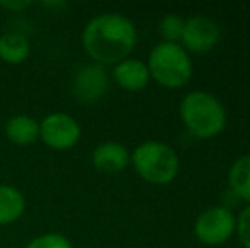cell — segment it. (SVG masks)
<instances>
[{"label":"cell","instance_id":"6da1fadb","mask_svg":"<svg viewBox=\"0 0 250 248\" xmlns=\"http://www.w3.org/2000/svg\"><path fill=\"white\" fill-rule=\"evenodd\" d=\"M83 48L97 65L123 61L133 51L136 29L119 14H102L90 20L82 34Z\"/></svg>","mask_w":250,"mask_h":248},{"label":"cell","instance_id":"7a4b0ae2","mask_svg":"<svg viewBox=\"0 0 250 248\" xmlns=\"http://www.w3.org/2000/svg\"><path fill=\"white\" fill-rule=\"evenodd\" d=\"M181 117L186 128L203 139L220 134L227 123V114L218 99L206 92H191L181 104Z\"/></svg>","mask_w":250,"mask_h":248},{"label":"cell","instance_id":"3957f363","mask_svg":"<svg viewBox=\"0 0 250 248\" xmlns=\"http://www.w3.org/2000/svg\"><path fill=\"white\" fill-rule=\"evenodd\" d=\"M148 72L160 85L167 89H179L186 85L192 75L191 58L179 44L160 43L151 50Z\"/></svg>","mask_w":250,"mask_h":248},{"label":"cell","instance_id":"277c9868","mask_svg":"<svg viewBox=\"0 0 250 248\" xmlns=\"http://www.w3.org/2000/svg\"><path fill=\"white\" fill-rule=\"evenodd\" d=\"M133 165L142 179L151 184H168L179 170V158L170 146L146 141L133 153Z\"/></svg>","mask_w":250,"mask_h":248},{"label":"cell","instance_id":"5b68a950","mask_svg":"<svg viewBox=\"0 0 250 248\" xmlns=\"http://www.w3.org/2000/svg\"><path fill=\"white\" fill-rule=\"evenodd\" d=\"M235 228H237V221L230 209L218 206V208L206 209L196 219L194 233L199 242L206 245H220L230 238Z\"/></svg>","mask_w":250,"mask_h":248},{"label":"cell","instance_id":"8992f818","mask_svg":"<svg viewBox=\"0 0 250 248\" xmlns=\"http://www.w3.org/2000/svg\"><path fill=\"white\" fill-rule=\"evenodd\" d=\"M40 138L53 150H68L80 139V128L68 114H50L40 124Z\"/></svg>","mask_w":250,"mask_h":248},{"label":"cell","instance_id":"52a82bcc","mask_svg":"<svg viewBox=\"0 0 250 248\" xmlns=\"http://www.w3.org/2000/svg\"><path fill=\"white\" fill-rule=\"evenodd\" d=\"M220 36V27L213 19L196 16L184 24V33H182L181 41L192 53H208L218 44Z\"/></svg>","mask_w":250,"mask_h":248},{"label":"cell","instance_id":"ba28073f","mask_svg":"<svg viewBox=\"0 0 250 248\" xmlns=\"http://www.w3.org/2000/svg\"><path fill=\"white\" fill-rule=\"evenodd\" d=\"M109 76L102 65H85L73 78V95L79 102H96L107 90Z\"/></svg>","mask_w":250,"mask_h":248},{"label":"cell","instance_id":"9c48e42d","mask_svg":"<svg viewBox=\"0 0 250 248\" xmlns=\"http://www.w3.org/2000/svg\"><path fill=\"white\" fill-rule=\"evenodd\" d=\"M129 155L126 148L119 143L107 141L97 146L92 153V163L97 170L104 173H118L126 169Z\"/></svg>","mask_w":250,"mask_h":248},{"label":"cell","instance_id":"30bf717a","mask_svg":"<svg viewBox=\"0 0 250 248\" xmlns=\"http://www.w3.org/2000/svg\"><path fill=\"white\" fill-rule=\"evenodd\" d=\"M112 76L119 87L126 90H142L148 85V66L140 60H123L116 65Z\"/></svg>","mask_w":250,"mask_h":248},{"label":"cell","instance_id":"8fae6325","mask_svg":"<svg viewBox=\"0 0 250 248\" xmlns=\"http://www.w3.org/2000/svg\"><path fill=\"white\" fill-rule=\"evenodd\" d=\"M5 133L16 145H29L40 138V124L29 116H14L7 121Z\"/></svg>","mask_w":250,"mask_h":248},{"label":"cell","instance_id":"7c38bea8","mask_svg":"<svg viewBox=\"0 0 250 248\" xmlns=\"http://www.w3.org/2000/svg\"><path fill=\"white\" fill-rule=\"evenodd\" d=\"M24 212V195L16 187L0 186V225H9Z\"/></svg>","mask_w":250,"mask_h":248},{"label":"cell","instance_id":"4fadbf2b","mask_svg":"<svg viewBox=\"0 0 250 248\" xmlns=\"http://www.w3.org/2000/svg\"><path fill=\"white\" fill-rule=\"evenodd\" d=\"M29 57V41L19 33L0 36V58L7 63H22Z\"/></svg>","mask_w":250,"mask_h":248},{"label":"cell","instance_id":"5bb4252c","mask_svg":"<svg viewBox=\"0 0 250 248\" xmlns=\"http://www.w3.org/2000/svg\"><path fill=\"white\" fill-rule=\"evenodd\" d=\"M230 186L237 197L250 201V155L242 156L230 170Z\"/></svg>","mask_w":250,"mask_h":248},{"label":"cell","instance_id":"9a60e30c","mask_svg":"<svg viewBox=\"0 0 250 248\" xmlns=\"http://www.w3.org/2000/svg\"><path fill=\"white\" fill-rule=\"evenodd\" d=\"M184 24H186L184 20L179 16H175V14L165 16L164 19L160 20V26H158V31H160L165 43L175 44V41H181L182 33H184Z\"/></svg>","mask_w":250,"mask_h":248},{"label":"cell","instance_id":"2e32d148","mask_svg":"<svg viewBox=\"0 0 250 248\" xmlns=\"http://www.w3.org/2000/svg\"><path fill=\"white\" fill-rule=\"evenodd\" d=\"M26 248H72V243L63 235L56 233H48V235L38 236L33 242H29Z\"/></svg>","mask_w":250,"mask_h":248},{"label":"cell","instance_id":"e0dca14e","mask_svg":"<svg viewBox=\"0 0 250 248\" xmlns=\"http://www.w3.org/2000/svg\"><path fill=\"white\" fill-rule=\"evenodd\" d=\"M237 233H238V240L245 248H250V206L242 211L240 218L237 223Z\"/></svg>","mask_w":250,"mask_h":248},{"label":"cell","instance_id":"ac0fdd59","mask_svg":"<svg viewBox=\"0 0 250 248\" xmlns=\"http://www.w3.org/2000/svg\"><path fill=\"white\" fill-rule=\"evenodd\" d=\"M0 5L5 7V9L22 10V9H26V7H29L31 2H29V0H26V2H0Z\"/></svg>","mask_w":250,"mask_h":248}]
</instances>
